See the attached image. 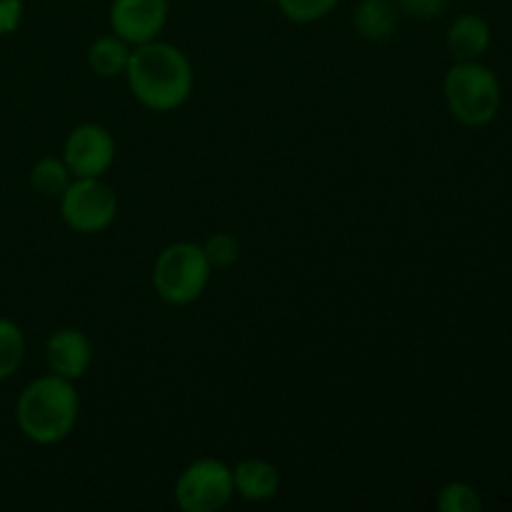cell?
<instances>
[{
    "instance_id": "cell-19",
    "label": "cell",
    "mask_w": 512,
    "mask_h": 512,
    "mask_svg": "<svg viewBox=\"0 0 512 512\" xmlns=\"http://www.w3.org/2000/svg\"><path fill=\"white\" fill-rule=\"evenodd\" d=\"M445 5H448V0H398V8L418 20L438 18V15H443Z\"/></svg>"
},
{
    "instance_id": "cell-2",
    "label": "cell",
    "mask_w": 512,
    "mask_h": 512,
    "mask_svg": "<svg viewBox=\"0 0 512 512\" xmlns=\"http://www.w3.org/2000/svg\"><path fill=\"white\" fill-rule=\"evenodd\" d=\"M80 398L73 380L48 373L30 380L15 400V423L35 445H58L78 425Z\"/></svg>"
},
{
    "instance_id": "cell-9",
    "label": "cell",
    "mask_w": 512,
    "mask_h": 512,
    "mask_svg": "<svg viewBox=\"0 0 512 512\" xmlns=\"http://www.w3.org/2000/svg\"><path fill=\"white\" fill-rule=\"evenodd\" d=\"M93 340L78 328H60L45 340V363L50 373L78 383L93 365Z\"/></svg>"
},
{
    "instance_id": "cell-10",
    "label": "cell",
    "mask_w": 512,
    "mask_h": 512,
    "mask_svg": "<svg viewBox=\"0 0 512 512\" xmlns=\"http://www.w3.org/2000/svg\"><path fill=\"white\" fill-rule=\"evenodd\" d=\"M235 495L248 503H268L280 493V473L263 458H245L233 468Z\"/></svg>"
},
{
    "instance_id": "cell-20",
    "label": "cell",
    "mask_w": 512,
    "mask_h": 512,
    "mask_svg": "<svg viewBox=\"0 0 512 512\" xmlns=\"http://www.w3.org/2000/svg\"><path fill=\"white\" fill-rule=\"evenodd\" d=\"M23 0H0V38L13 35L23 23Z\"/></svg>"
},
{
    "instance_id": "cell-3",
    "label": "cell",
    "mask_w": 512,
    "mask_h": 512,
    "mask_svg": "<svg viewBox=\"0 0 512 512\" xmlns=\"http://www.w3.org/2000/svg\"><path fill=\"white\" fill-rule=\"evenodd\" d=\"M450 115L465 128H485L493 123L503 105L498 75L480 60H455L443 80Z\"/></svg>"
},
{
    "instance_id": "cell-11",
    "label": "cell",
    "mask_w": 512,
    "mask_h": 512,
    "mask_svg": "<svg viewBox=\"0 0 512 512\" xmlns=\"http://www.w3.org/2000/svg\"><path fill=\"white\" fill-rule=\"evenodd\" d=\"M493 43V30L485 18L475 13H463L450 23L448 50L453 60H480Z\"/></svg>"
},
{
    "instance_id": "cell-18",
    "label": "cell",
    "mask_w": 512,
    "mask_h": 512,
    "mask_svg": "<svg viewBox=\"0 0 512 512\" xmlns=\"http://www.w3.org/2000/svg\"><path fill=\"white\" fill-rule=\"evenodd\" d=\"M213 270H225L238 263L240 258V240L230 233H215L205 240L203 245Z\"/></svg>"
},
{
    "instance_id": "cell-15",
    "label": "cell",
    "mask_w": 512,
    "mask_h": 512,
    "mask_svg": "<svg viewBox=\"0 0 512 512\" xmlns=\"http://www.w3.org/2000/svg\"><path fill=\"white\" fill-rule=\"evenodd\" d=\"M25 360V335L18 323L0 315V383L13 378Z\"/></svg>"
},
{
    "instance_id": "cell-1",
    "label": "cell",
    "mask_w": 512,
    "mask_h": 512,
    "mask_svg": "<svg viewBox=\"0 0 512 512\" xmlns=\"http://www.w3.org/2000/svg\"><path fill=\"white\" fill-rule=\"evenodd\" d=\"M125 80L143 108L153 113H173L188 103L195 73L190 58L178 45L150 40L133 48Z\"/></svg>"
},
{
    "instance_id": "cell-6",
    "label": "cell",
    "mask_w": 512,
    "mask_h": 512,
    "mask_svg": "<svg viewBox=\"0 0 512 512\" xmlns=\"http://www.w3.org/2000/svg\"><path fill=\"white\" fill-rule=\"evenodd\" d=\"M175 503L183 512H218L233 500V468L218 458L190 463L175 480Z\"/></svg>"
},
{
    "instance_id": "cell-13",
    "label": "cell",
    "mask_w": 512,
    "mask_h": 512,
    "mask_svg": "<svg viewBox=\"0 0 512 512\" xmlns=\"http://www.w3.org/2000/svg\"><path fill=\"white\" fill-rule=\"evenodd\" d=\"M130 53H133V45L125 43L115 33H110L90 43L88 65L100 78H118V75H125V70H128Z\"/></svg>"
},
{
    "instance_id": "cell-8",
    "label": "cell",
    "mask_w": 512,
    "mask_h": 512,
    "mask_svg": "<svg viewBox=\"0 0 512 512\" xmlns=\"http://www.w3.org/2000/svg\"><path fill=\"white\" fill-rule=\"evenodd\" d=\"M168 10V0H113L108 23L118 38L135 48L160 38L168 23Z\"/></svg>"
},
{
    "instance_id": "cell-17",
    "label": "cell",
    "mask_w": 512,
    "mask_h": 512,
    "mask_svg": "<svg viewBox=\"0 0 512 512\" xmlns=\"http://www.w3.org/2000/svg\"><path fill=\"white\" fill-rule=\"evenodd\" d=\"M338 3L340 0H278V8L290 23L310 25L328 18L338 8Z\"/></svg>"
},
{
    "instance_id": "cell-14",
    "label": "cell",
    "mask_w": 512,
    "mask_h": 512,
    "mask_svg": "<svg viewBox=\"0 0 512 512\" xmlns=\"http://www.w3.org/2000/svg\"><path fill=\"white\" fill-rule=\"evenodd\" d=\"M70 180H73V173L65 165V160L55 158V155H45L30 170V185L43 198H60L70 185Z\"/></svg>"
},
{
    "instance_id": "cell-7",
    "label": "cell",
    "mask_w": 512,
    "mask_h": 512,
    "mask_svg": "<svg viewBox=\"0 0 512 512\" xmlns=\"http://www.w3.org/2000/svg\"><path fill=\"white\" fill-rule=\"evenodd\" d=\"M63 160L73 178H103L115 163V138L100 123H83L68 133Z\"/></svg>"
},
{
    "instance_id": "cell-4",
    "label": "cell",
    "mask_w": 512,
    "mask_h": 512,
    "mask_svg": "<svg viewBox=\"0 0 512 512\" xmlns=\"http://www.w3.org/2000/svg\"><path fill=\"white\" fill-rule=\"evenodd\" d=\"M213 275L203 245L178 240L165 245L153 265V288L163 303L173 308H185L203 298Z\"/></svg>"
},
{
    "instance_id": "cell-5",
    "label": "cell",
    "mask_w": 512,
    "mask_h": 512,
    "mask_svg": "<svg viewBox=\"0 0 512 512\" xmlns=\"http://www.w3.org/2000/svg\"><path fill=\"white\" fill-rule=\"evenodd\" d=\"M58 200L60 215L73 233H103L118 218V195L103 178H73Z\"/></svg>"
},
{
    "instance_id": "cell-12",
    "label": "cell",
    "mask_w": 512,
    "mask_h": 512,
    "mask_svg": "<svg viewBox=\"0 0 512 512\" xmlns=\"http://www.w3.org/2000/svg\"><path fill=\"white\" fill-rule=\"evenodd\" d=\"M353 25L363 40L385 43L393 38L395 28H398V10L390 0H358Z\"/></svg>"
},
{
    "instance_id": "cell-16",
    "label": "cell",
    "mask_w": 512,
    "mask_h": 512,
    "mask_svg": "<svg viewBox=\"0 0 512 512\" xmlns=\"http://www.w3.org/2000/svg\"><path fill=\"white\" fill-rule=\"evenodd\" d=\"M438 510L440 512H480L483 510V498L475 485L465 480H453L443 485L438 493Z\"/></svg>"
}]
</instances>
